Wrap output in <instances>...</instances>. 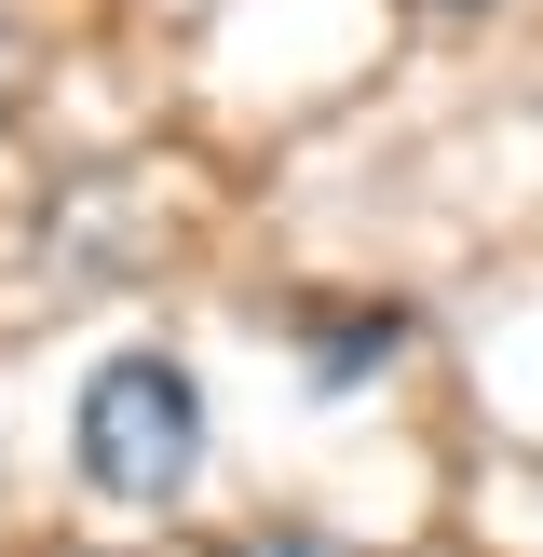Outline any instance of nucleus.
Instances as JSON below:
<instances>
[{
    "label": "nucleus",
    "mask_w": 543,
    "mask_h": 557,
    "mask_svg": "<svg viewBox=\"0 0 543 557\" xmlns=\"http://www.w3.org/2000/svg\"><path fill=\"white\" fill-rule=\"evenodd\" d=\"M434 14H503V0H434Z\"/></svg>",
    "instance_id": "nucleus-4"
},
{
    "label": "nucleus",
    "mask_w": 543,
    "mask_h": 557,
    "mask_svg": "<svg viewBox=\"0 0 543 557\" xmlns=\"http://www.w3.org/2000/svg\"><path fill=\"white\" fill-rule=\"evenodd\" d=\"M380 354H407V313H394V299H353V313H313V395L340 408L353 381L380 368Z\"/></svg>",
    "instance_id": "nucleus-2"
},
{
    "label": "nucleus",
    "mask_w": 543,
    "mask_h": 557,
    "mask_svg": "<svg viewBox=\"0 0 543 557\" xmlns=\"http://www.w3.org/2000/svg\"><path fill=\"white\" fill-rule=\"evenodd\" d=\"M204 462V381L177 354H109L81 381V476L109 504H177Z\"/></svg>",
    "instance_id": "nucleus-1"
},
{
    "label": "nucleus",
    "mask_w": 543,
    "mask_h": 557,
    "mask_svg": "<svg viewBox=\"0 0 543 557\" xmlns=\"http://www.w3.org/2000/svg\"><path fill=\"white\" fill-rule=\"evenodd\" d=\"M244 557H353L340 531H299V517H286V531H244Z\"/></svg>",
    "instance_id": "nucleus-3"
}]
</instances>
